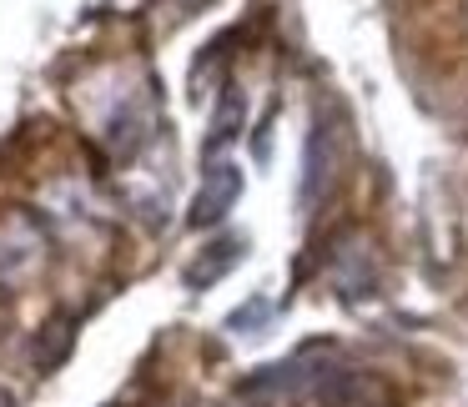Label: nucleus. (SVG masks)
Returning a JSON list of instances; mask_svg holds the SVG:
<instances>
[{
	"label": "nucleus",
	"mask_w": 468,
	"mask_h": 407,
	"mask_svg": "<svg viewBox=\"0 0 468 407\" xmlns=\"http://www.w3.org/2000/svg\"><path fill=\"white\" fill-rule=\"evenodd\" d=\"M237 192H242V172H237V166H212V172L202 176V192H197L192 216H186V222H192V226H212V222H222V216L232 212Z\"/></svg>",
	"instance_id": "nucleus-1"
},
{
	"label": "nucleus",
	"mask_w": 468,
	"mask_h": 407,
	"mask_svg": "<svg viewBox=\"0 0 468 407\" xmlns=\"http://www.w3.org/2000/svg\"><path fill=\"white\" fill-rule=\"evenodd\" d=\"M333 166H337V131L327 121L313 126V136H307V176H303V206H313L317 196L333 186Z\"/></svg>",
	"instance_id": "nucleus-2"
},
{
	"label": "nucleus",
	"mask_w": 468,
	"mask_h": 407,
	"mask_svg": "<svg viewBox=\"0 0 468 407\" xmlns=\"http://www.w3.org/2000/svg\"><path fill=\"white\" fill-rule=\"evenodd\" d=\"M237 116H242V101H237V91L222 101V111H217V121H212V146H222V141H232V126H237Z\"/></svg>",
	"instance_id": "nucleus-3"
}]
</instances>
